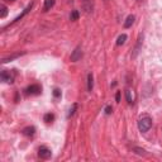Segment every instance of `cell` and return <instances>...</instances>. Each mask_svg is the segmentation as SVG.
<instances>
[{
    "label": "cell",
    "instance_id": "5",
    "mask_svg": "<svg viewBox=\"0 0 162 162\" xmlns=\"http://www.w3.org/2000/svg\"><path fill=\"white\" fill-rule=\"evenodd\" d=\"M81 56H82L81 47H76L75 51H72V53H71V61H72V62L79 61V60L81 58Z\"/></svg>",
    "mask_w": 162,
    "mask_h": 162
},
{
    "label": "cell",
    "instance_id": "3",
    "mask_svg": "<svg viewBox=\"0 0 162 162\" xmlns=\"http://www.w3.org/2000/svg\"><path fill=\"white\" fill-rule=\"evenodd\" d=\"M38 156H39L42 160H48V158H51L52 152H51V149H50L48 147L41 146L39 149H38Z\"/></svg>",
    "mask_w": 162,
    "mask_h": 162
},
{
    "label": "cell",
    "instance_id": "2",
    "mask_svg": "<svg viewBox=\"0 0 162 162\" xmlns=\"http://www.w3.org/2000/svg\"><path fill=\"white\" fill-rule=\"evenodd\" d=\"M15 79V72L14 70L13 71H8V70H4L2 72V80L7 84H13Z\"/></svg>",
    "mask_w": 162,
    "mask_h": 162
},
{
    "label": "cell",
    "instance_id": "18",
    "mask_svg": "<svg viewBox=\"0 0 162 162\" xmlns=\"http://www.w3.org/2000/svg\"><path fill=\"white\" fill-rule=\"evenodd\" d=\"M70 19L71 20H77V19H79V11L74 10L72 13H71V15H70Z\"/></svg>",
    "mask_w": 162,
    "mask_h": 162
},
{
    "label": "cell",
    "instance_id": "1",
    "mask_svg": "<svg viewBox=\"0 0 162 162\" xmlns=\"http://www.w3.org/2000/svg\"><path fill=\"white\" fill-rule=\"evenodd\" d=\"M152 127V119L149 118L148 115H143L142 118H139V121H138V129L141 132H148Z\"/></svg>",
    "mask_w": 162,
    "mask_h": 162
},
{
    "label": "cell",
    "instance_id": "20",
    "mask_svg": "<svg viewBox=\"0 0 162 162\" xmlns=\"http://www.w3.org/2000/svg\"><path fill=\"white\" fill-rule=\"evenodd\" d=\"M53 96H55V98H60V96H61V90H60V89H55V90H53Z\"/></svg>",
    "mask_w": 162,
    "mask_h": 162
},
{
    "label": "cell",
    "instance_id": "14",
    "mask_svg": "<svg viewBox=\"0 0 162 162\" xmlns=\"http://www.w3.org/2000/svg\"><path fill=\"white\" fill-rule=\"evenodd\" d=\"M0 9H2V10H0V18L4 19V18L8 15V8L5 7L4 4H2V5H0Z\"/></svg>",
    "mask_w": 162,
    "mask_h": 162
},
{
    "label": "cell",
    "instance_id": "22",
    "mask_svg": "<svg viewBox=\"0 0 162 162\" xmlns=\"http://www.w3.org/2000/svg\"><path fill=\"white\" fill-rule=\"evenodd\" d=\"M115 100H117V103H119V101H121V91H118V93L115 94Z\"/></svg>",
    "mask_w": 162,
    "mask_h": 162
},
{
    "label": "cell",
    "instance_id": "4",
    "mask_svg": "<svg viewBox=\"0 0 162 162\" xmlns=\"http://www.w3.org/2000/svg\"><path fill=\"white\" fill-rule=\"evenodd\" d=\"M42 93V87L39 85H37V84H33V85L28 86L26 89V94L27 95H39Z\"/></svg>",
    "mask_w": 162,
    "mask_h": 162
},
{
    "label": "cell",
    "instance_id": "12",
    "mask_svg": "<svg viewBox=\"0 0 162 162\" xmlns=\"http://www.w3.org/2000/svg\"><path fill=\"white\" fill-rule=\"evenodd\" d=\"M93 86H94V77H93V74H89L87 75V90L89 91L93 90Z\"/></svg>",
    "mask_w": 162,
    "mask_h": 162
},
{
    "label": "cell",
    "instance_id": "11",
    "mask_svg": "<svg viewBox=\"0 0 162 162\" xmlns=\"http://www.w3.org/2000/svg\"><path fill=\"white\" fill-rule=\"evenodd\" d=\"M53 5H55V0H44L43 11H48L51 8H53Z\"/></svg>",
    "mask_w": 162,
    "mask_h": 162
},
{
    "label": "cell",
    "instance_id": "16",
    "mask_svg": "<svg viewBox=\"0 0 162 162\" xmlns=\"http://www.w3.org/2000/svg\"><path fill=\"white\" fill-rule=\"evenodd\" d=\"M76 110H77V104H76V103H74V104H72V106L70 108L69 113H67V117H69V118H71V117H72L74 114L76 113Z\"/></svg>",
    "mask_w": 162,
    "mask_h": 162
},
{
    "label": "cell",
    "instance_id": "10",
    "mask_svg": "<svg viewBox=\"0 0 162 162\" xmlns=\"http://www.w3.org/2000/svg\"><path fill=\"white\" fill-rule=\"evenodd\" d=\"M142 41H143V35H139V38H138V41H137V44H136V48H134V53L132 55L133 57H136L138 55V52H139L141 46H142Z\"/></svg>",
    "mask_w": 162,
    "mask_h": 162
},
{
    "label": "cell",
    "instance_id": "19",
    "mask_svg": "<svg viewBox=\"0 0 162 162\" xmlns=\"http://www.w3.org/2000/svg\"><path fill=\"white\" fill-rule=\"evenodd\" d=\"M133 151L137 153V154H142V156H145L146 154V151L143 148H139V147H134L133 148Z\"/></svg>",
    "mask_w": 162,
    "mask_h": 162
},
{
    "label": "cell",
    "instance_id": "23",
    "mask_svg": "<svg viewBox=\"0 0 162 162\" xmlns=\"http://www.w3.org/2000/svg\"><path fill=\"white\" fill-rule=\"evenodd\" d=\"M8 2H15V0H8Z\"/></svg>",
    "mask_w": 162,
    "mask_h": 162
},
{
    "label": "cell",
    "instance_id": "6",
    "mask_svg": "<svg viewBox=\"0 0 162 162\" xmlns=\"http://www.w3.org/2000/svg\"><path fill=\"white\" fill-rule=\"evenodd\" d=\"M82 8L86 13H91L93 8H94V3L93 0H82Z\"/></svg>",
    "mask_w": 162,
    "mask_h": 162
},
{
    "label": "cell",
    "instance_id": "21",
    "mask_svg": "<svg viewBox=\"0 0 162 162\" xmlns=\"http://www.w3.org/2000/svg\"><path fill=\"white\" fill-rule=\"evenodd\" d=\"M112 112H113V108L108 105V106L105 108V114H106V115H110V114H112Z\"/></svg>",
    "mask_w": 162,
    "mask_h": 162
},
{
    "label": "cell",
    "instance_id": "8",
    "mask_svg": "<svg viewBox=\"0 0 162 162\" xmlns=\"http://www.w3.org/2000/svg\"><path fill=\"white\" fill-rule=\"evenodd\" d=\"M22 133L24 134L26 137H33L34 133H35V128L33 127V125H32V127H27V128H24L22 130Z\"/></svg>",
    "mask_w": 162,
    "mask_h": 162
},
{
    "label": "cell",
    "instance_id": "13",
    "mask_svg": "<svg viewBox=\"0 0 162 162\" xmlns=\"http://www.w3.org/2000/svg\"><path fill=\"white\" fill-rule=\"evenodd\" d=\"M43 121H44L46 123H52L53 121H55V115H53L52 113H47V114H44Z\"/></svg>",
    "mask_w": 162,
    "mask_h": 162
},
{
    "label": "cell",
    "instance_id": "15",
    "mask_svg": "<svg viewBox=\"0 0 162 162\" xmlns=\"http://www.w3.org/2000/svg\"><path fill=\"white\" fill-rule=\"evenodd\" d=\"M23 53H15V55H13V56H9V57H5V58H3V63H7V62H9V61H11V60H14V58H18L19 56H22Z\"/></svg>",
    "mask_w": 162,
    "mask_h": 162
},
{
    "label": "cell",
    "instance_id": "7",
    "mask_svg": "<svg viewBox=\"0 0 162 162\" xmlns=\"http://www.w3.org/2000/svg\"><path fill=\"white\" fill-rule=\"evenodd\" d=\"M125 99H127V103H128V104H133V103H134V94H133V90H130V89L125 90Z\"/></svg>",
    "mask_w": 162,
    "mask_h": 162
},
{
    "label": "cell",
    "instance_id": "17",
    "mask_svg": "<svg viewBox=\"0 0 162 162\" xmlns=\"http://www.w3.org/2000/svg\"><path fill=\"white\" fill-rule=\"evenodd\" d=\"M125 41H127V34L119 35V37H118V41H117V44H118V46H122Z\"/></svg>",
    "mask_w": 162,
    "mask_h": 162
},
{
    "label": "cell",
    "instance_id": "9",
    "mask_svg": "<svg viewBox=\"0 0 162 162\" xmlns=\"http://www.w3.org/2000/svg\"><path fill=\"white\" fill-rule=\"evenodd\" d=\"M134 19H136V17H134L133 14L128 15V17H127V19H125V22H124V28H130L132 24L134 23Z\"/></svg>",
    "mask_w": 162,
    "mask_h": 162
}]
</instances>
